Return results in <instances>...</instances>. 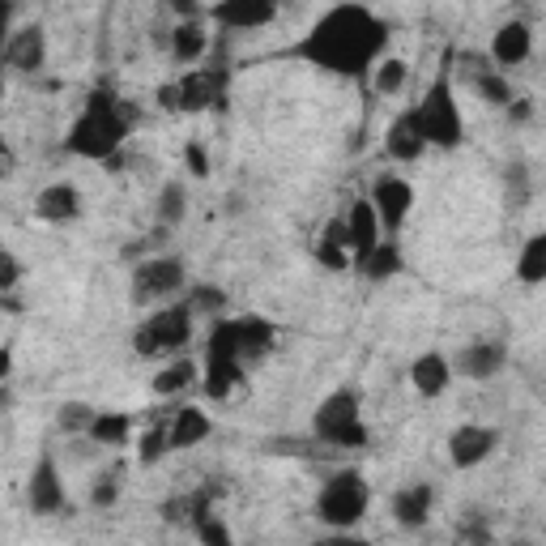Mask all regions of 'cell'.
Instances as JSON below:
<instances>
[{
	"label": "cell",
	"instance_id": "obj_1",
	"mask_svg": "<svg viewBox=\"0 0 546 546\" xmlns=\"http://www.w3.org/2000/svg\"><path fill=\"white\" fill-rule=\"evenodd\" d=\"M389 47V26L363 5H337L295 43V56L337 77H363Z\"/></svg>",
	"mask_w": 546,
	"mask_h": 546
},
{
	"label": "cell",
	"instance_id": "obj_2",
	"mask_svg": "<svg viewBox=\"0 0 546 546\" xmlns=\"http://www.w3.org/2000/svg\"><path fill=\"white\" fill-rule=\"evenodd\" d=\"M128 120H133V111H128L116 90L111 86H99L90 90L86 99V111L77 116V124L69 128V137H64V146H69L77 158H94V163H107V158H116L124 137H128Z\"/></svg>",
	"mask_w": 546,
	"mask_h": 546
},
{
	"label": "cell",
	"instance_id": "obj_3",
	"mask_svg": "<svg viewBox=\"0 0 546 546\" xmlns=\"http://www.w3.org/2000/svg\"><path fill=\"white\" fill-rule=\"evenodd\" d=\"M312 431H316V440L329 448H367L372 444V431H367L363 414H359L355 389H337L320 401V410L312 414Z\"/></svg>",
	"mask_w": 546,
	"mask_h": 546
},
{
	"label": "cell",
	"instance_id": "obj_4",
	"mask_svg": "<svg viewBox=\"0 0 546 546\" xmlns=\"http://www.w3.org/2000/svg\"><path fill=\"white\" fill-rule=\"evenodd\" d=\"M419 116V133L427 146H440V150H457L461 137H465V124H461V111H457V99H453V82L448 73H440L431 90L423 94V103L414 107Z\"/></svg>",
	"mask_w": 546,
	"mask_h": 546
},
{
	"label": "cell",
	"instance_id": "obj_5",
	"mask_svg": "<svg viewBox=\"0 0 546 546\" xmlns=\"http://www.w3.org/2000/svg\"><path fill=\"white\" fill-rule=\"evenodd\" d=\"M367 500H372V491H367L363 474L359 470H342V474H333L325 483V491L316 495V517L342 534V529L363 521Z\"/></svg>",
	"mask_w": 546,
	"mask_h": 546
},
{
	"label": "cell",
	"instance_id": "obj_6",
	"mask_svg": "<svg viewBox=\"0 0 546 546\" xmlns=\"http://www.w3.org/2000/svg\"><path fill=\"white\" fill-rule=\"evenodd\" d=\"M192 342V308L188 303H171V308L154 312L146 325L133 333V350L141 359H158L171 350H184Z\"/></svg>",
	"mask_w": 546,
	"mask_h": 546
},
{
	"label": "cell",
	"instance_id": "obj_7",
	"mask_svg": "<svg viewBox=\"0 0 546 546\" xmlns=\"http://www.w3.org/2000/svg\"><path fill=\"white\" fill-rule=\"evenodd\" d=\"M175 291H184V261H180V256H154V261L137 265V273H133V303L171 299Z\"/></svg>",
	"mask_w": 546,
	"mask_h": 546
},
{
	"label": "cell",
	"instance_id": "obj_8",
	"mask_svg": "<svg viewBox=\"0 0 546 546\" xmlns=\"http://www.w3.org/2000/svg\"><path fill=\"white\" fill-rule=\"evenodd\" d=\"M26 504L35 517H56V512H64V504H69V495H64V483H60V470L52 457H39L35 470H30V483H26Z\"/></svg>",
	"mask_w": 546,
	"mask_h": 546
},
{
	"label": "cell",
	"instance_id": "obj_9",
	"mask_svg": "<svg viewBox=\"0 0 546 546\" xmlns=\"http://www.w3.org/2000/svg\"><path fill=\"white\" fill-rule=\"evenodd\" d=\"M205 22H218L227 30H261L278 22V5L273 0H222V5L205 9Z\"/></svg>",
	"mask_w": 546,
	"mask_h": 546
},
{
	"label": "cell",
	"instance_id": "obj_10",
	"mask_svg": "<svg viewBox=\"0 0 546 546\" xmlns=\"http://www.w3.org/2000/svg\"><path fill=\"white\" fill-rule=\"evenodd\" d=\"M180 90V111H205L227 103V69H197L184 82H175Z\"/></svg>",
	"mask_w": 546,
	"mask_h": 546
},
{
	"label": "cell",
	"instance_id": "obj_11",
	"mask_svg": "<svg viewBox=\"0 0 546 546\" xmlns=\"http://www.w3.org/2000/svg\"><path fill=\"white\" fill-rule=\"evenodd\" d=\"M500 444V431L495 427H478V423H465L448 436V457H453L457 470H474L478 461H487Z\"/></svg>",
	"mask_w": 546,
	"mask_h": 546
},
{
	"label": "cell",
	"instance_id": "obj_12",
	"mask_svg": "<svg viewBox=\"0 0 546 546\" xmlns=\"http://www.w3.org/2000/svg\"><path fill=\"white\" fill-rule=\"evenodd\" d=\"M372 210H376L384 231H401V222H406L410 210H414V188L406 180H397V175H384V180L376 184Z\"/></svg>",
	"mask_w": 546,
	"mask_h": 546
},
{
	"label": "cell",
	"instance_id": "obj_13",
	"mask_svg": "<svg viewBox=\"0 0 546 546\" xmlns=\"http://www.w3.org/2000/svg\"><path fill=\"white\" fill-rule=\"evenodd\" d=\"M47 60V30L39 22H30L22 30H9V43H5V64L18 73H39Z\"/></svg>",
	"mask_w": 546,
	"mask_h": 546
},
{
	"label": "cell",
	"instance_id": "obj_14",
	"mask_svg": "<svg viewBox=\"0 0 546 546\" xmlns=\"http://www.w3.org/2000/svg\"><path fill=\"white\" fill-rule=\"evenodd\" d=\"M384 150H389L393 163H419L423 158L427 141L419 133V116H414V107L401 111V116L389 124V133H384Z\"/></svg>",
	"mask_w": 546,
	"mask_h": 546
},
{
	"label": "cell",
	"instance_id": "obj_15",
	"mask_svg": "<svg viewBox=\"0 0 546 546\" xmlns=\"http://www.w3.org/2000/svg\"><path fill=\"white\" fill-rule=\"evenodd\" d=\"M529 52H534V30H529L525 22H504L500 30H495L491 60L500 64V69H517V64L529 60Z\"/></svg>",
	"mask_w": 546,
	"mask_h": 546
},
{
	"label": "cell",
	"instance_id": "obj_16",
	"mask_svg": "<svg viewBox=\"0 0 546 546\" xmlns=\"http://www.w3.org/2000/svg\"><path fill=\"white\" fill-rule=\"evenodd\" d=\"M235 333H239V363L244 367L256 363V359H265L273 350V337H278V329H273L265 316H239Z\"/></svg>",
	"mask_w": 546,
	"mask_h": 546
},
{
	"label": "cell",
	"instance_id": "obj_17",
	"mask_svg": "<svg viewBox=\"0 0 546 546\" xmlns=\"http://www.w3.org/2000/svg\"><path fill=\"white\" fill-rule=\"evenodd\" d=\"M35 214L43 222H73L82 214V192L73 184H47L39 197H35Z\"/></svg>",
	"mask_w": 546,
	"mask_h": 546
},
{
	"label": "cell",
	"instance_id": "obj_18",
	"mask_svg": "<svg viewBox=\"0 0 546 546\" xmlns=\"http://www.w3.org/2000/svg\"><path fill=\"white\" fill-rule=\"evenodd\" d=\"M346 235H350V252H355L359 261L380 244V218H376V210H372V201H355V205H350Z\"/></svg>",
	"mask_w": 546,
	"mask_h": 546
},
{
	"label": "cell",
	"instance_id": "obj_19",
	"mask_svg": "<svg viewBox=\"0 0 546 546\" xmlns=\"http://www.w3.org/2000/svg\"><path fill=\"white\" fill-rule=\"evenodd\" d=\"M508 363V346L504 342H470L461 350V372L470 380H491L500 376V367Z\"/></svg>",
	"mask_w": 546,
	"mask_h": 546
},
{
	"label": "cell",
	"instance_id": "obj_20",
	"mask_svg": "<svg viewBox=\"0 0 546 546\" xmlns=\"http://www.w3.org/2000/svg\"><path fill=\"white\" fill-rule=\"evenodd\" d=\"M210 431H214L210 419H205L197 406H175V419L167 427V448H171V453H184V448L201 444Z\"/></svg>",
	"mask_w": 546,
	"mask_h": 546
},
{
	"label": "cell",
	"instance_id": "obj_21",
	"mask_svg": "<svg viewBox=\"0 0 546 546\" xmlns=\"http://www.w3.org/2000/svg\"><path fill=\"white\" fill-rule=\"evenodd\" d=\"M448 380H453V367H448V359L440 350H427V355H419L410 363V384L423 397H440L448 389Z\"/></svg>",
	"mask_w": 546,
	"mask_h": 546
},
{
	"label": "cell",
	"instance_id": "obj_22",
	"mask_svg": "<svg viewBox=\"0 0 546 546\" xmlns=\"http://www.w3.org/2000/svg\"><path fill=\"white\" fill-rule=\"evenodd\" d=\"M431 500H436V491H431L427 483H414L406 491H397L393 500V517L401 529H423L427 517H431Z\"/></svg>",
	"mask_w": 546,
	"mask_h": 546
},
{
	"label": "cell",
	"instance_id": "obj_23",
	"mask_svg": "<svg viewBox=\"0 0 546 546\" xmlns=\"http://www.w3.org/2000/svg\"><path fill=\"white\" fill-rule=\"evenodd\" d=\"M210 52V35H205V22H180L171 26V56L180 64H197Z\"/></svg>",
	"mask_w": 546,
	"mask_h": 546
},
{
	"label": "cell",
	"instance_id": "obj_24",
	"mask_svg": "<svg viewBox=\"0 0 546 546\" xmlns=\"http://www.w3.org/2000/svg\"><path fill=\"white\" fill-rule=\"evenodd\" d=\"M128 431H133V414H120V410H94V423L86 436L94 444H107V448H120L128 444Z\"/></svg>",
	"mask_w": 546,
	"mask_h": 546
},
{
	"label": "cell",
	"instance_id": "obj_25",
	"mask_svg": "<svg viewBox=\"0 0 546 546\" xmlns=\"http://www.w3.org/2000/svg\"><path fill=\"white\" fill-rule=\"evenodd\" d=\"M359 269H363L367 282H389L393 273H401V248H397V239H380V244L359 261Z\"/></svg>",
	"mask_w": 546,
	"mask_h": 546
},
{
	"label": "cell",
	"instance_id": "obj_26",
	"mask_svg": "<svg viewBox=\"0 0 546 546\" xmlns=\"http://www.w3.org/2000/svg\"><path fill=\"white\" fill-rule=\"evenodd\" d=\"M244 380V367L239 363H218V359H205V397H231V389Z\"/></svg>",
	"mask_w": 546,
	"mask_h": 546
},
{
	"label": "cell",
	"instance_id": "obj_27",
	"mask_svg": "<svg viewBox=\"0 0 546 546\" xmlns=\"http://www.w3.org/2000/svg\"><path fill=\"white\" fill-rule=\"evenodd\" d=\"M188 384H197V363H192V359H175L171 367H163V372L154 376V393L158 397H171V393H184Z\"/></svg>",
	"mask_w": 546,
	"mask_h": 546
},
{
	"label": "cell",
	"instance_id": "obj_28",
	"mask_svg": "<svg viewBox=\"0 0 546 546\" xmlns=\"http://www.w3.org/2000/svg\"><path fill=\"white\" fill-rule=\"evenodd\" d=\"M517 273H521L525 286H538V282L546 278V235H529V244H525V252H521Z\"/></svg>",
	"mask_w": 546,
	"mask_h": 546
},
{
	"label": "cell",
	"instance_id": "obj_29",
	"mask_svg": "<svg viewBox=\"0 0 546 546\" xmlns=\"http://www.w3.org/2000/svg\"><path fill=\"white\" fill-rule=\"evenodd\" d=\"M184 210H188V192H184V184H163V192H158V222L163 227H175V222L184 218Z\"/></svg>",
	"mask_w": 546,
	"mask_h": 546
},
{
	"label": "cell",
	"instance_id": "obj_30",
	"mask_svg": "<svg viewBox=\"0 0 546 546\" xmlns=\"http://www.w3.org/2000/svg\"><path fill=\"white\" fill-rule=\"evenodd\" d=\"M474 90L483 94V103H491V107H508V103H512V86H508L495 69L474 73Z\"/></svg>",
	"mask_w": 546,
	"mask_h": 546
},
{
	"label": "cell",
	"instance_id": "obj_31",
	"mask_svg": "<svg viewBox=\"0 0 546 546\" xmlns=\"http://www.w3.org/2000/svg\"><path fill=\"white\" fill-rule=\"evenodd\" d=\"M406 77H410V69H406V60H380L376 64V94H401V86H406Z\"/></svg>",
	"mask_w": 546,
	"mask_h": 546
},
{
	"label": "cell",
	"instance_id": "obj_32",
	"mask_svg": "<svg viewBox=\"0 0 546 546\" xmlns=\"http://www.w3.org/2000/svg\"><path fill=\"white\" fill-rule=\"evenodd\" d=\"M56 423H60V431H69V436H77V431H90L94 410L86 406V401H64L60 414H56Z\"/></svg>",
	"mask_w": 546,
	"mask_h": 546
},
{
	"label": "cell",
	"instance_id": "obj_33",
	"mask_svg": "<svg viewBox=\"0 0 546 546\" xmlns=\"http://www.w3.org/2000/svg\"><path fill=\"white\" fill-rule=\"evenodd\" d=\"M167 427H171V423H158V427H150L146 436H141V448H137L141 465H154L158 457H167V453H171V448H167Z\"/></svg>",
	"mask_w": 546,
	"mask_h": 546
},
{
	"label": "cell",
	"instance_id": "obj_34",
	"mask_svg": "<svg viewBox=\"0 0 546 546\" xmlns=\"http://www.w3.org/2000/svg\"><path fill=\"white\" fill-rule=\"evenodd\" d=\"M188 308L192 312H222L227 308V291H218V286H192Z\"/></svg>",
	"mask_w": 546,
	"mask_h": 546
},
{
	"label": "cell",
	"instance_id": "obj_35",
	"mask_svg": "<svg viewBox=\"0 0 546 546\" xmlns=\"http://www.w3.org/2000/svg\"><path fill=\"white\" fill-rule=\"evenodd\" d=\"M525 201H529V167L512 163L508 167V205H512V210H521Z\"/></svg>",
	"mask_w": 546,
	"mask_h": 546
},
{
	"label": "cell",
	"instance_id": "obj_36",
	"mask_svg": "<svg viewBox=\"0 0 546 546\" xmlns=\"http://www.w3.org/2000/svg\"><path fill=\"white\" fill-rule=\"evenodd\" d=\"M116 500H120V478H116V474H99V478H94L90 504H94V508H111Z\"/></svg>",
	"mask_w": 546,
	"mask_h": 546
},
{
	"label": "cell",
	"instance_id": "obj_37",
	"mask_svg": "<svg viewBox=\"0 0 546 546\" xmlns=\"http://www.w3.org/2000/svg\"><path fill=\"white\" fill-rule=\"evenodd\" d=\"M192 529H197V538H201V546H235V542H231V529H227V525H222L218 517H205V521H197V525H192Z\"/></svg>",
	"mask_w": 546,
	"mask_h": 546
},
{
	"label": "cell",
	"instance_id": "obj_38",
	"mask_svg": "<svg viewBox=\"0 0 546 546\" xmlns=\"http://www.w3.org/2000/svg\"><path fill=\"white\" fill-rule=\"evenodd\" d=\"M18 282H22V261L9 248H0V295H13Z\"/></svg>",
	"mask_w": 546,
	"mask_h": 546
},
{
	"label": "cell",
	"instance_id": "obj_39",
	"mask_svg": "<svg viewBox=\"0 0 546 546\" xmlns=\"http://www.w3.org/2000/svg\"><path fill=\"white\" fill-rule=\"evenodd\" d=\"M316 261L325 265V269H333V273H346L350 269V252L346 248H333V244L320 239V244H316Z\"/></svg>",
	"mask_w": 546,
	"mask_h": 546
},
{
	"label": "cell",
	"instance_id": "obj_40",
	"mask_svg": "<svg viewBox=\"0 0 546 546\" xmlns=\"http://www.w3.org/2000/svg\"><path fill=\"white\" fill-rule=\"evenodd\" d=\"M184 163H188V171L197 175V180H205V175H210V154H205V146H201V141H188V150H184Z\"/></svg>",
	"mask_w": 546,
	"mask_h": 546
},
{
	"label": "cell",
	"instance_id": "obj_41",
	"mask_svg": "<svg viewBox=\"0 0 546 546\" xmlns=\"http://www.w3.org/2000/svg\"><path fill=\"white\" fill-rule=\"evenodd\" d=\"M320 239H325V244H333V248H346V252H350L346 218H329V222H325V235H320Z\"/></svg>",
	"mask_w": 546,
	"mask_h": 546
},
{
	"label": "cell",
	"instance_id": "obj_42",
	"mask_svg": "<svg viewBox=\"0 0 546 546\" xmlns=\"http://www.w3.org/2000/svg\"><path fill=\"white\" fill-rule=\"evenodd\" d=\"M163 521H188V495H175V500H167L163 504Z\"/></svg>",
	"mask_w": 546,
	"mask_h": 546
},
{
	"label": "cell",
	"instance_id": "obj_43",
	"mask_svg": "<svg viewBox=\"0 0 546 546\" xmlns=\"http://www.w3.org/2000/svg\"><path fill=\"white\" fill-rule=\"evenodd\" d=\"M465 542H474V546H491V529L483 521H470L465 525Z\"/></svg>",
	"mask_w": 546,
	"mask_h": 546
},
{
	"label": "cell",
	"instance_id": "obj_44",
	"mask_svg": "<svg viewBox=\"0 0 546 546\" xmlns=\"http://www.w3.org/2000/svg\"><path fill=\"white\" fill-rule=\"evenodd\" d=\"M9 22H13V5L0 0V64H5V43H9Z\"/></svg>",
	"mask_w": 546,
	"mask_h": 546
},
{
	"label": "cell",
	"instance_id": "obj_45",
	"mask_svg": "<svg viewBox=\"0 0 546 546\" xmlns=\"http://www.w3.org/2000/svg\"><path fill=\"white\" fill-rule=\"evenodd\" d=\"M508 116H512V124H525L529 116H534V103H529V99H512L508 103Z\"/></svg>",
	"mask_w": 546,
	"mask_h": 546
},
{
	"label": "cell",
	"instance_id": "obj_46",
	"mask_svg": "<svg viewBox=\"0 0 546 546\" xmlns=\"http://www.w3.org/2000/svg\"><path fill=\"white\" fill-rule=\"evenodd\" d=\"M158 107L180 111V90H175V82H171V86H158Z\"/></svg>",
	"mask_w": 546,
	"mask_h": 546
},
{
	"label": "cell",
	"instance_id": "obj_47",
	"mask_svg": "<svg viewBox=\"0 0 546 546\" xmlns=\"http://www.w3.org/2000/svg\"><path fill=\"white\" fill-rule=\"evenodd\" d=\"M320 546H367L363 538H355V534H346V529H342V534H333V538H325V542H320Z\"/></svg>",
	"mask_w": 546,
	"mask_h": 546
},
{
	"label": "cell",
	"instance_id": "obj_48",
	"mask_svg": "<svg viewBox=\"0 0 546 546\" xmlns=\"http://www.w3.org/2000/svg\"><path fill=\"white\" fill-rule=\"evenodd\" d=\"M9 171H13V154H9V146H5V141H0V180H5Z\"/></svg>",
	"mask_w": 546,
	"mask_h": 546
},
{
	"label": "cell",
	"instance_id": "obj_49",
	"mask_svg": "<svg viewBox=\"0 0 546 546\" xmlns=\"http://www.w3.org/2000/svg\"><path fill=\"white\" fill-rule=\"evenodd\" d=\"M9 367H13V350H9V346H0V384H5Z\"/></svg>",
	"mask_w": 546,
	"mask_h": 546
},
{
	"label": "cell",
	"instance_id": "obj_50",
	"mask_svg": "<svg viewBox=\"0 0 546 546\" xmlns=\"http://www.w3.org/2000/svg\"><path fill=\"white\" fill-rule=\"evenodd\" d=\"M0 308H5V312H22V303L13 299V295H0Z\"/></svg>",
	"mask_w": 546,
	"mask_h": 546
},
{
	"label": "cell",
	"instance_id": "obj_51",
	"mask_svg": "<svg viewBox=\"0 0 546 546\" xmlns=\"http://www.w3.org/2000/svg\"><path fill=\"white\" fill-rule=\"evenodd\" d=\"M9 406V389H5V384H0V410H5Z\"/></svg>",
	"mask_w": 546,
	"mask_h": 546
},
{
	"label": "cell",
	"instance_id": "obj_52",
	"mask_svg": "<svg viewBox=\"0 0 546 546\" xmlns=\"http://www.w3.org/2000/svg\"><path fill=\"white\" fill-rule=\"evenodd\" d=\"M512 546H534V542H512Z\"/></svg>",
	"mask_w": 546,
	"mask_h": 546
},
{
	"label": "cell",
	"instance_id": "obj_53",
	"mask_svg": "<svg viewBox=\"0 0 546 546\" xmlns=\"http://www.w3.org/2000/svg\"><path fill=\"white\" fill-rule=\"evenodd\" d=\"M0 99H5V82H0Z\"/></svg>",
	"mask_w": 546,
	"mask_h": 546
}]
</instances>
